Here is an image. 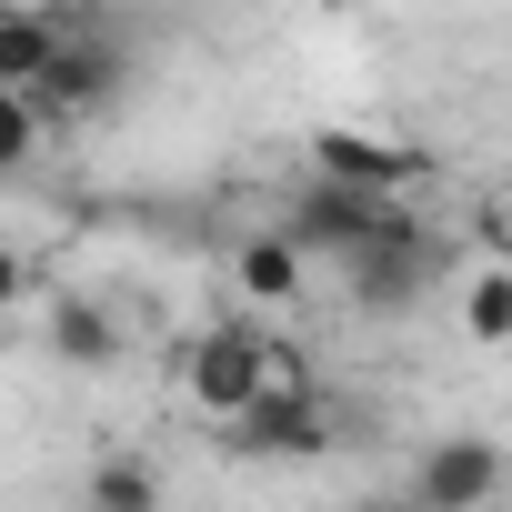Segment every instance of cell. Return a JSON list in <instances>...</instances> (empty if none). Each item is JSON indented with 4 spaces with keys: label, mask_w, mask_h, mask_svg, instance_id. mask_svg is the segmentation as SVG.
Here are the masks:
<instances>
[{
    "label": "cell",
    "mask_w": 512,
    "mask_h": 512,
    "mask_svg": "<svg viewBox=\"0 0 512 512\" xmlns=\"http://www.w3.org/2000/svg\"><path fill=\"white\" fill-rule=\"evenodd\" d=\"M251 352H262V322H211V332H191L181 342V402L201 412V422H241L251 402H262V372H251Z\"/></svg>",
    "instance_id": "obj_1"
},
{
    "label": "cell",
    "mask_w": 512,
    "mask_h": 512,
    "mask_svg": "<svg viewBox=\"0 0 512 512\" xmlns=\"http://www.w3.org/2000/svg\"><path fill=\"white\" fill-rule=\"evenodd\" d=\"M492 492H502V442H492V432H442V442L412 462L402 512H492Z\"/></svg>",
    "instance_id": "obj_2"
},
{
    "label": "cell",
    "mask_w": 512,
    "mask_h": 512,
    "mask_svg": "<svg viewBox=\"0 0 512 512\" xmlns=\"http://www.w3.org/2000/svg\"><path fill=\"white\" fill-rule=\"evenodd\" d=\"M392 221H402V201H362V191H332V181H312V191L292 201L282 241L302 251V262H352V251H372Z\"/></svg>",
    "instance_id": "obj_3"
},
{
    "label": "cell",
    "mask_w": 512,
    "mask_h": 512,
    "mask_svg": "<svg viewBox=\"0 0 512 512\" xmlns=\"http://www.w3.org/2000/svg\"><path fill=\"white\" fill-rule=\"evenodd\" d=\"M312 181H332V191H362V201H402L412 181H422V151L412 141H392V131H312Z\"/></svg>",
    "instance_id": "obj_4"
},
{
    "label": "cell",
    "mask_w": 512,
    "mask_h": 512,
    "mask_svg": "<svg viewBox=\"0 0 512 512\" xmlns=\"http://www.w3.org/2000/svg\"><path fill=\"white\" fill-rule=\"evenodd\" d=\"M342 282H352V302H362V312H412V302L432 292V231L402 211L372 251H352V262H342Z\"/></svg>",
    "instance_id": "obj_5"
},
{
    "label": "cell",
    "mask_w": 512,
    "mask_h": 512,
    "mask_svg": "<svg viewBox=\"0 0 512 512\" xmlns=\"http://www.w3.org/2000/svg\"><path fill=\"white\" fill-rule=\"evenodd\" d=\"M332 402L322 392H302V402H251L241 422H231V452L241 462H322L332 452Z\"/></svg>",
    "instance_id": "obj_6"
},
{
    "label": "cell",
    "mask_w": 512,
    "mask_h": 512,
    "mask_svg": "<svg viewBox=\"0 0 512 512\" xmlns=\"http://www.w3.org/2000/svg\"><path fill=\"white\" fill-rule=\"evenodd\" d=\"M41 342H51L61 372H111V362H121V322H111V302H91V292H51Z\"/></svg>",
    "instance_id": "obj_7"
},
{
    "label": "cell",
    "mask_w": 512,
    "mask_h": 512,
    "mask_svg": "<svg viewBox=\"0 0 512 512\" xmlns=\"http://www.w3.org/2000/svg\"><path fill=\"white\" fill-rule=\"evenodd\" d=\"M231 292H241L251 312H292V302L312 292V262H302L282 231H251V241L231 251Z\"/></svg>",
    "instance_id": "obj_8"
},
{
    "label": "cell",
    "mask_w": 512,
    "mask_h": 512,
    "mask_svg": "<svg viewBox=\"0 0 512 512\" xmlns=\"http://www.w3.org/2000/svg\"><path fill=\"white\" fill-rule=\"evenodd\" d=\"M121 91V51L111 41H61V61H51V81L31 91V111L51 121V111H91V101H111Z\"/></svg>",
    "instance_id": "obj_9"
},
{
    "label": "cell",
    "mask_w": 512,
    "mask_h": 512,
    "mask_svg": "<svg viewBox=\"0 0 512 512\" xmlns=\"http://www.w3.org/2000/svg\"><path fill=\"white\" fill-rule=\"evenodd\" d=\"M61 41H71V31H61L51 11H0V91H21V101H31V91L51 81Z\"/></svg>",
    "instance_id": "obj_10"
},
{
    "label": "cell",
    "mask_w": 512,
    "mask_h": 512,
    "mask_svg": "<svg viewBox=\"0 0 512 512\" xmlns=\"http://www.w3.org/2000/svg\"><path fill=\"white\" fill-rule=\"evenodd\" d=\"M81 512H161V472H151L141 452H101V462H91Z\"/></svg>",
    "instance_id": "obj_11"
},
{
    "label": "cell",
    "mask_w": 512,
    "mask_h": 512,
    "mask_svg": "<svg viewBox=\"0 0 512 512\" xmlns=\"http://www.w3.org/2000/svg\"><path fill=\"white\" fill-rule=\"evenodd\" d=\"M462 322H472L482 352L512 342V262H472V272H462Z\"/></svg>",
    "instance_id": "obj_12"
},
{
    "label": "cell",
    "mask_w": 512,
    "mask_h": 512,
    "mask_svg": "<svg viewBox=\"0 0 512 512\" xmlns=\"http://www.w3.org/2000/svg\"><path fill=\"white\" fill-rule=\"evenodd\" d=\"M251 372H262V402H302V392H322V382H312V352H302V342H282V332H262Z\"/></svg>",
    "instance_id": "obj_13"
},
{
    "label": "cell",
    "mask_w": 512,
    "mask_h": 512,
    "mask_svg": "<svg viewBox=\"0 0 512 512\" xmlns=\"http://www.w3.org/2000/svg\"><path fill=\"white\" fill-rule=\"evenodd\" d=\"M31 151H41V111H31L21 91H0V181L31 171Z\"/></svg>",
    "instance_id": "obj_14"
},
{
    "label": "cell",
    "mask_w": 512,
    "mask_h": 512,
    "mask_svg": "<svg viewBox=\"0 0 512 512\" xmlns=\"http://www.w3.org/2000/svg\"><path fill=\"white\" fill-rule=\"evenodd\" d=\"M21 302H31V262H21V251H11V241H0V322H11Z\"/></svg>",
    "instance_id": "obj_15"
},
{
    "label": "cell",
    "mask_w": 512,
    "mask_h": 512,
    "mask_svg": "<svg viewBox=\"0 0 512 512\" xmlns=\"http://www.w3.org/2000/svg\"><path fill=\"white\" fill-rule=\"evenodd\" d=\"M342 512H402V502H342Z\"/></svg>",
    "instance_id": "obj_16"
},
{
    "label": "cell",
    "mask_w": 512,
    "mask_h": 512,
    "mask_svg": "<svg viewBox=\"0 0 512 512\" xmlns=\"http://www.w3.org/2000/svg\"><path fill=\"white\" fill-rule=\"evenodd\" d=\"M312 11H362V0H312Z\"/></svg>",
    "instance_id": "obj_17"
}]
</instances>
